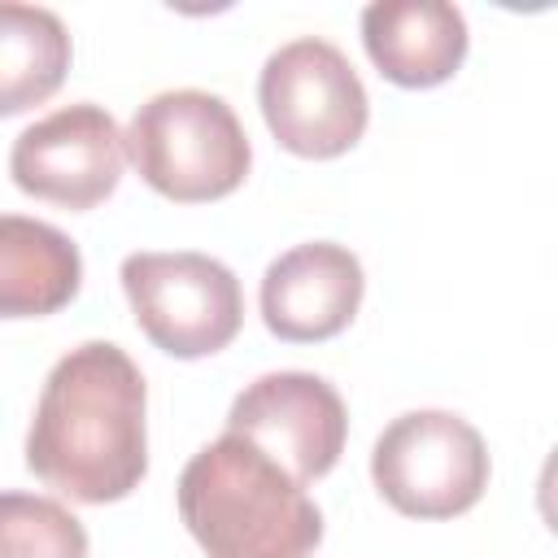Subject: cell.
I'll return each instance as SVG.
<instances>
[{
	"instance_id": "1",
	"label": "cell",
	"mask_w": 558,
	"mask_h": 558,
	"mask_svg": "<svg viewBox=\"0 0 558 558\" xmlns=\"http://www.w3.org/2000/svg\"><path fill=\"white\" fill-rule=\"evenodd\" d=\"M148 388L126 349L87 340L44 379L26 432V466L61 497L109 506L148 475Z\"/></svg>"
},
{
	"instance_id": "2",
	"label": "cell",
	"mask_w": 558,
	"mask_h": 558,
	"mask_svg": "<svg viewBox=\"0 0 558 558\" xmlns=\"http://www.w3.org/2000/svg\"><path fill=\"white\" fill-rule=\"evenodd\" d=\"M174 497L205 558H310L323 541L305 484L231 432L187 458Z\"/></svg>"
},
{
	"instance_id": "3",
	"label": "cell",
	"mask_w": 558,
	"mask_h": 558,
	"mask_svg": "<svg viewBox=\"0 0 558 558\" xmlns=\"http://www.w3.org/2000/svg\"><path fill=\"white\" fill-rule=\"evenodd\" d=\"M122 144L140 179L179 205L231 196L253 166V148L235 109L201 87L157 92L144 100Z\"/></svg>"
},
{
	"instance_id": "4",
	"label": "cell",
	"mask_w": 558,
	"mask_h": 558,
	"mask_svg": "<svg viewBox=\"0 0 558 558\" xmlns=\"http://www.w3.org/2000/svg\"><path fill=\"white\" fill-rule=\"evenodd\" d=\"M257 105L279 148L310 161L349 153L371 118V100L353 61L314 35L292 39L266 57Z\"/></svg>"
},
{
	"instance_id": "5",
	"label": "cell",
	"mask_w": 558,
	"mask_h": 558,
	"mask_svg": "<svg viewBox=\"0 0 558 558\" xmlns=\"http://www.w3.org/2000/svg\"><path fill=\"white\" fill-rule=\"evenodd\" d=\"M379 497L410 519L466 514L488 488L484 436L449 410H410L392 418L371 449Z\"/></svg>"
},
{
	"instance_id": "6",
	"label": "cell",
	"mask_w": 558,
	"mask_h": 558,
	"mask_svg": "<svg viewBox=\"0 0 558 558\" xmlns=\"http://www.w3.org/2000/svg\"><path fill=\"white\" fill-rule=\"evenodd\" d=\"M122 292L140 331L170 357H209L240 336V279L209 253H131L122 262Z\"/></svg>"
},
{
	"instance_id": "7",
	"label": "cell",
	"mask_w": 558,
	"mask_h": 558,
	"mask_svg": "<svg viewBox=\"0 0 558 558\" xmlns=\"http://www.w3.org/2000/svg\"><path fill=\"white\" fill-rule=\"evenodd\" d=\"M227 432L275 458L296 484L323 480L349 436L340 392L310 371H270L253 379L227 410Z\"/></svg>"
},
{
	"instance_id": "8",
	"label": "cell",
	"mask_w": 558,
	"mask_h": 558,
	"mask_svg": "<svg viewBox=\"0 0 558 558\" xmlns=\"http://www.w3.org/2000/svg\"><path fill=\"white\" fill-rule=\"evenodd\" d=\"M126 144L109 109L78 100L39 122H31L9 153V174L17 192L61 205V209H92L113 196L122 179Z\"/></svg>"
},
{
	"instance_id": "9",
	"label": "cell",
	"mask_w": 558,
	"mask_h": 558,
	"mask_svg": "<svg viewBox=\"0 0 558 558\" xmlns=\"http://www.w3.org/2000/svg\"><path fill=\"white\" fill-rule=\"evenodd\" d=\"M366 292L362 262L331 240H310L279 253L262 275V323L288 344L340 336Z\"/></svg>"
},
{
	"instance_id": "10",
	"label": "cell",
	"mask_w": 558,
	"mask_h": 558,
	"mask_svg": "<svg viewBox=\"0 0 558 558\" xmlns=\"http://www.w3.org/2000/svg\"><path fill=\"white\" fill-rule=\"evenodd\" d=\"M362 44L397 87H440L466 57V17L445 0H375L362 9Z\"/></svg>"
},
{
	"instance_id": "11",
	"label": "cell",
	"mask_w": 558,
	"mask_h": 558,
	"mask_svg": "<svg viewBox=\"0 0 558 558\" xmlns=\"http://www.w3.org/2000/svg\"><path fill=\"white\" fill-rule=\"evenodd\" d=\"M83 253L52 222L0 214V318H44L78 296Z\"/></svg>"
},
{
	"instance_id": "12",
	"label": "cell",
	"mask_w": 558,
	"mask_h": 558,
	"mask_svg": "<svg viewBox=\"0 0 558 558\" xmlns=\"http://www.w3.org/2000/svg\"><path fill=\"white\" fill-rule=\"evenodd\" d=\"M70 35L52 9L0 0V118L44 105L70 70Z\"/></svg>"
},
{
	"instance_id": "13",
	"label": "cell",
	"mask_w": 558,
	"mask_h": 558,
	"mask_svg": "<svg viewBox=\"0 0 558 558\" xmlns=\"http://www.w3.org/2000/svg\"><path fill=\"white\" fill-rule=\"evenodd\" d=\"M0 558H87V527L52 497L0 493Z\"/></svg>"
}]
</instances>
